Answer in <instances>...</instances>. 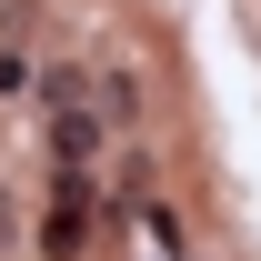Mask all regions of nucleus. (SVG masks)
Returning <instances> with one entry per match:
<instances>
[{
  "label": "nucleus",
  "instance_id": "obj_3",
  "mask_svg": "<svg viewBox=\"0 0 261 261\" xmlns=\"http://www.w3.org/2000/svg\"><path fill=\"white\" fill-rule=\"evenodd\" d=\"M0 231H10V191H0Z\"/></svg>",
  "mask_w": 261,
  "mask_h": 261
},
{
  "label": "nucleus",
  "instance_id": "obj_2",
  "mask_svg": "<svg viewBox=\"0 0 261 261\" xmlns=\"http://www.w3.org/2000/svg\"><path fill=\"white\" fill-rule=\"evenodd\" d=\"M91 91H100V111H111V121H141V81H130V70H100Z\"/></svg>",
  "mask_w": 261,
  "mask_h": 261
},
{
  "label": "nucleus",
  "instance_id": "obj_1",
  "mask_svg": "<svg viewBox=\"0 0 261 261\" xmlns=\"http://www.w3.org/2000/svg\"><path fill=\"white\" fill-rule=\"evenodd\" d=\"M40 121H50V161L61 171L111 161V111H100L91 70H50V81H40Z\"/></svg>",
  "mask_w": 261,
  "mask_h": 261
},
{
  "label": "nucleus",
  "instance_id": "obj_4",
  "mask_svg": "<svg viewBox=\"0 0 261 261\" xmlns=\"http://www.w3.org/2000/svg\"><path fill=\"white\" fill-rule=\"evenodd\" d=\"M0 20H10V0H0Z\"/></svg>",
  "mask_w": 261,
  "mask_h": 261
}]
</instances>
